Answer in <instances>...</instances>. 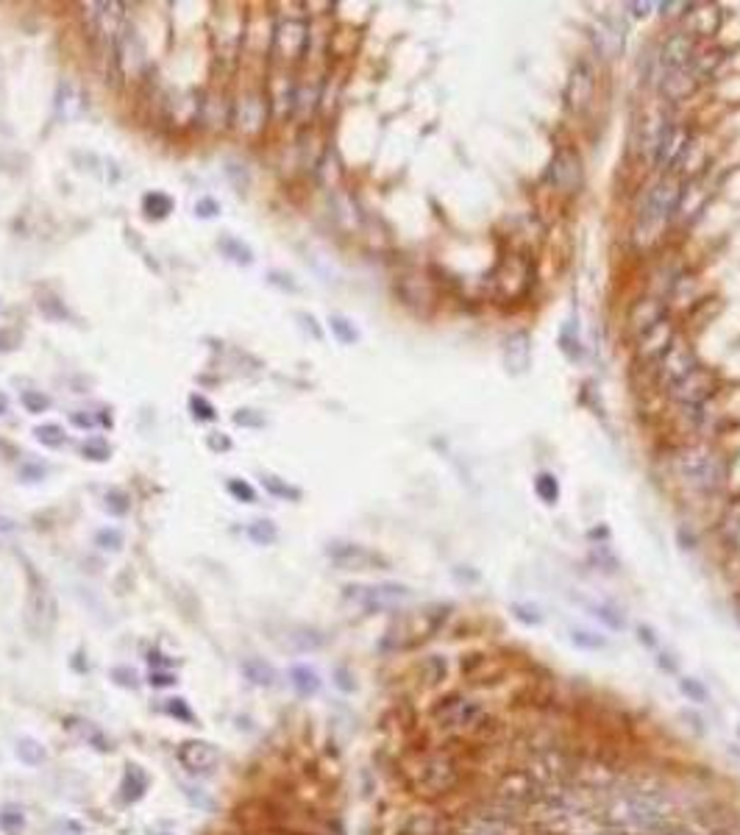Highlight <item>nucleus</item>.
Here are the masks:
<instances>
[{
  "label": "nucleus",
  "instance_id": "nucleus-1",
  "mask_svg": "<svg viewBox=\"0 0 740 835\" xmlns=\"http://www.w3.org/2000/svg\"><path fill=\"white\" fill-rule=\"evenodd\" d=\"M679 195H682V190H679V184L673 178L657 181L646 192V198H643V204L637 209V221H635V239L640 245H652L666 234L670 221L676 218Z\"/></svg>",
  "mask_w": 740,
  "mask_h": 835
},
{
  "label": "nucleus",
  "instance_id": "nucleus-2",
  "mask_svg": "<svg viewBox=\"0 0 740 835\" xmlns=\"http://www.w3.org/2000/svg\"><path fill=\"white\" fill-rule=\"evenodd\" d=\"M679 476L696 487V490H718L727 479V462L724 456L707 446H690L676 459Z\"/></svg>",
  "mask_w": 740,
  "mask_h": 835
},
{
  "label": "nucleus",
  "instance_id": "nucleus-3",
  "mask_svg": "<svg viewBox=\"0 0 740 835\" xmlns=\"http://www.w3.org/2000/svg\"><path fill=\"white\" fill-rule=\"evenodd\" d=\"M459 782V768L456 763L445 755H432L426 758L418 768H415V777H412V785L418 788V794L423 796H440V794H448L454 791Z\"/></svg>",
  "mask_w": 740,
  "mask_h": 835
},
{
  "label": "nucleus",
  "instance_id": "nucleus-4",
  "mask_svg": "<svg viewBox=\"0 0 740 835\" xmlns=\"http://www.w3.org/2000/svg\"><path fill=\"white\" fill-rule=\"evenodd\" d=\"M435 721L445 730H476L487 721V710L465 696H445L443 702L432 710Z\"/></svg>",
  "mask_w": 740,
  "mask_h": 835
},
{
  "label": "nucleus",
  "instance_id": "nucleus-5",
  "mask_svg": "<svg viewBox=\"0 0 740 835\" xmlns=\"http://www.w3.org/2000/svg\"><path fill=\"white\" fill-rule=\"evenodd\" d=\"M548 181L554 190L565 192V195H576L582 190L585 181V170H582V159L574 148H562L554 156V162L548 164Z\"/></svg>",
  "mask_w": 740,
  "mask_h": 835
},
{
  "label": "nucleus",
  "instance_id": "nucleus-6",
  "mask_svg": "<svg viewBox=\"0 0 740 835\" xmlns=\"http://www.w3.org/2000/svg\"><path fill=\"white\" fill-rule=\"evenodd\" d=\"M713 393H715V376L707 368H696L693 374L668 387V395L687 407H701Z\"/></svg>",
  "mask_w": 740,
  "mask_h": 835
},
{
  "label": "nucleus",
  "instance_id": "nucleus-7",
  "mask_svg": "<svg viewBox=\"0 0 740 835\" xmlns=\"http://www.w3.org/2000/svg\"><path fill=\"white\" fill-rule=\"evenodd\" d=\"M407 596H409V591L404 585H348L345 588V599L357 602L365 610L392 607V605L404 602Z\"/></svg>",
  "mask_w": 740,
  "mask_h": 835
},
{
  "label": "nucleus",
  "instance_id": "nucleus-8",
  "mask_svg": "<svg viewBox=\"0 0 740 835\" xmlns=\"http://www.w3.org/2000/svg\"><path fill=\"white\" fill-rule=\"evenodd\" d=\"M696 368H699V360H696L693 348L687 343L676 340L663 354V360L657 362V376H660L663 387H670V384H676L679 379H685L687 374H693Z\"/></svg>",
  "mask_w": 740,
  "mask_h": 835
},
{
  "label": "nucleus",
  "instance_id": "nucleus-9",
  "mask_svg": "<svg viewBox=\"0 0 740 835\" xmlns=\"http://www.w3.org/2000/svg\"><path fill=\"white\" fill-rule=\"evenodd\" d=\"M306 22L303 20H287L276 28L273 34V59L276 62H287L293 65L303 56V48H306Z\"/></svg>",
  "mask_w": 740,
  "mask_h": 835
},
{
  "label": "nucleus",
  "instance_id": "nucleus-10",
  "mask_svg": "<svg viewBox=\"0 0 740 835\" xmlns=\"http://www.w3.org/2000/svg\"><path fill=\"white\" fill-rule=\"evenodd\" d=\"M531 287V265L523 256H510L496 270V293L504 298H518Z\"/></svg>",
  "mask_w": 740,
  "mask_h": 835
},
{
  "label": "nucleus",
  "instance_id": "nucleus-11",
  "mask_svg": "<svg viewBox=\"0 0 740 835\" xmlns=\"http://www.w3.org/2000/svg\"><path fill=\"white\" fill-rule=\"evenodd\" d=\"M673 343H676L673 323L668 317H663L652 329H646V331L637 334V354H640L643 362H660L663 354H666Z\"/></svg>",
  "mask_w": 740,
  "mask_h": 835
},
{
  "label": "nucleus",
  "instance_id": "nucleus-12",
  "mask_svg": "<svg viewBox=\"0 0 740 835\" xmlns=\"http://www.w3.org/2000/svg\"><path fill=\"white\" fill-rule=\"evenodd\" d=\"M331 563L343 571H365V568H378V565H387L378 554H373L365 546H357V543H331L329 551Z\"/></svg>",
  "mask_w": 740,
  "mask_h": 835
},
{
  "label": "nucleus",
  "instance_id": "nucleus-13",
  "mask_svg": "<svg viewBox=\"0 0 740 835\" xmlns=\"http://www.w3.org/2000/svg\"><path fill=\"white\" fill-rule=\"evenodd\" d=\"M693 56H696V39L690 34H670L660 51V62H663V70L666 73H676V70H685L693 65Z\"/></svg>",
  "mask_w": 740,
  "mask_h": 835
},
{
  "label": "nucleus",
  "instance_id": "nucleus-14",
  "mask_svg": "<svg viewBox=\"0 0 740 835\" xmlns=\"http://www.w3.org/2000/svg\"><path fill=\"white\" fill-rule=\"evenodd\" d=\"M178 760L192 774H206L220 763V752L209 741H184L178 749Z\"/></svg>",
  "mask_w": 740,
  "mask_h": 835
},
{
  "label": "nucleus",
  "instance_id": "nucleus-15",
  "mask_svg": "<svg viewBox=\"0 0 740 835\" xmlns=\"http://www.w3.org/2000/svg\"><path fill=\"white\" fill-rule=\"evenodd\" d=\"M590 98H593V70L585 65V62H579V65L574 67L571 78H568L565 100H568V106H571L574 112H582V109L590 103Z\"/></svg>",
  "mask_w": 740,
  "mask_h": 835
},
{
  "label": "nucleus",
  "instance_id": "nucleus-16",
  "mask_svg": "<svg viewBox=\"0 0 740 835\" xmlns=\"http://www.w3.org/2000/svg\"><path fill=\"white\" fill-rule=\"evenodd\" d=\"M687 134H685V129L682 126H676V123H666V129H663V134H660V140H657V148H654V159L663 164V167H668V164H673L676 159H682V153H685V148H687Z\"/></svg>",
  "mask_w": 740,
  "mask_h": 835
},
{
  "label": "nucleus",
  "instance_id": "nucleus-17",
  "mask_svg": "<svg viewBox=\"0 0 740 835\" xmlns=\"http://www.w3.org/2000/svg\"><path fill=\"white\" fill-rule=\"evenodd\" d=\"M663 317H666V306L660 304L657 298H643V301H637V304L632 306V329H635V334L652 329Z\"/></svg>",
  "mask_w": 740,
  "mask_h": 835
},
{
  "label": "nucleus",
  "instance_id": "nucleus-18",
  "mask_svg": "<svg viewBox=\"0 0 740 835\" xmlns=\"http://www.w3.org/2000/svg\"><path fill=\"white\" fill-rule=\"evenodd\" d=\"M504 362L513 374H523L531 362V351H529V337L520 331V334H513L504 346Z\"/></svg>",
  "mask_w": 740,
  "mask_h": 835
},
{
  "label": "nucleus",
  "instance_id": "nucleus-19",
  "mask_svg": "<svg viewBox=\"0 0 740 835\" xmlns=\"http://www.w3.org/2000/svg\"><path fill=\"white\" fill-rule=\"evenodd\" d=\"M696 84H699V76L693 73V67H685V70H676V73H666L663 92L670 100H682L696 89Z\"/></svg>",
  "mask_w": 740,
  "mask_h": 835
},
{
  "label": "nucleus",
  "instance_id": "nucleus-20",
  "mask_svg": "<svg viewBox=\"0 0 740 835\" xmlns=\"http://www.w3.org/2000/svg\"><path fill=\"white\" fill-rule=\"evenodd\" d=\"M239 671H242V677L248 683L256 685V688H273L276 685V669L262 657H245Z\"/></svg>",
  "mask_w": 740,
  "mask_h": 835
},
{
  "label": "nucleus",
  "instance_id": "nucleus-21",
  "mask_svg": "<svg viewBox=\"0 0 740 835\" xmlns=\"http://www.w3.org/2000/svg\"><path fill=\"white\" fill-rule=\"evenodd\" d=\"M501 796L504 799H510V802H529V799H534L537 796V785L534 782H529V777H523V774H510L504 782H501Z\"/></svg>",
  "mask_w": 740,
  "mask_h": 835
},
{
  "label": "nucleus",
  "instance_id": "nucleus-22",
  "mask_svg": "<svg viewBox=\"0 0 740 835\" xmlns=\"http://www.w3.org/2000/svg\"><path fill=\"white\" fill-rule=\"evenodd\" d=\"M120 791H123V799L126 802H140L145 796V791H148V774L140 765H128V771L123 774Z\"/></svg>",
  "mask_w": 740,
  "mask_h": 835
},
{
  "label": "nucleus",
  "instance_id": "nucleus-23",
  "mask_svg": "<svg viewBox=\"0 0 740 835\" xmlns=\"http://www.w3.org/2000/svg\"><path fill=\"white\" fill-rule=\"evenodd\" d=\"M53 618H56V602H53V596L45 588H37L31 593V621H39L42 629H45V626L53 624Z\"/></svg>",
  "mask_w": 740,
  "mask_h": 835
},
{
  "label": "nucleus",
  "instance_id": "nucleus-24",
  "mask_svg": "<svg viewBox=\"0 0 740 835\" xmlns=\"http://www.w3.org/2000/svg\"><path fill=\"white\" fill-rule=\"evenodd\" d=\"M218 251H220L225 259L237 262V265H251V262H253V251H251V245L242 242V239L234 237V234H223L220 239H218Z\"/></svg>",
  "mask_w": 740,
  "mask_h": 835
},
{
  "label": "nucleus",
  "instance_id": "nucleus-25",
  "mask_svg": "<svg viewBox=\"0 0 740 835\" xmlns=\"http://www.w3.org/2000/svg\"><path fill=\"white\" fill-rule=\"evenodd\" d=\"M290 683L298 690V696H315L320 690V677L309 666H296L290 671Z\"/></svg>",
  "mask_w": 740,
  "mask_h": 835
},
{
  "label": "nucleus",
  "instance_id": "nucleus-26",
  "mask_svg": "<svg viewBox=\"0 0 740 835\" xmlns=\"http://www.w3.org/2000/svg\"><path fill=\"white\" fill-rule=\"evenodd\" d=\"M143 209H145V215H148L150 221H161V218H167L173 212V198L167 192L153 190V192H148L143 198Z\"/></svg>",
  "mask_w": 740,
  "mask_h": 835
},
{
  "label": "nucleus",
  "instance_id": "nucleus-27",
  "mask_svg": "<svg viewBox=\"0 0 740 835\" xmlns=\"http://www.w3.org/2000/svg\"><path fill=\"white\" fill-rule=\"evenodd\" d=\"M0 830L6 835H20L25 830V813H22L20 805L8 802V805L0 808Z\"/></svg>",
  "mask_w": 740,
  "mask_h": 835
},
{
  "label": "nucleus",
  "instance_id": "nucleus-28",
  "mask_svg": "<svg viewBox=\"0 0 740 835\" xmlns=\"http://www.w3.org/2000/svg\"><path fill=\"white\" fill-rule=\"evenodd\" d=\"M248 537H251L256 546H273V543L279 540V530H276V524H273V521H267V518H259V521L248 524Z\"/></svg>",
  "mask_w": 740,
  "mask_h": 835
},
{
  "label": "nucleus",
  "instance_id": "nucleus-29",
  "mask_svg": "<svg viewBox=\"0 0 740 835\" xmlns=\"http://www.w3.org/2000/svg\"><path fill=\"white\" fill-rule=\"evenodd\" d=\"M14 752H17V758L22 760V763H28V765H39V763H45V758H48L45 747L39 741H34V738H20Z\"/></svg>",
  "mask_w": 740,
  "mask_h": 835
},
{
  "label": "nucleus",
  "instance_id": "nucleus-30",
  "mask_svg": "<svg viewBox=\"0 0 740 835\" xmlns=\"http://www.w3.org/2000/svg\"><path fill=\"white\" fill-rule=\"evenodd\" d=\"M262 485H265V490H267L270 496H276V499H290V501H298V499H300V490H298V487L287 485L284 479H279V476H273V473H265V476H262Z\"/></svg>",
  "mask_w": 740,
  "mask_h": 835
},
{
  "label": "nucleus",
  "instance_id": "nucleus-31",
  "mask_svg": "<svg viewBox=\"0 0 740 835\" xmlns=\"http://www.w3.org/2000/svg\"><path fill=\"white\" fill-rule=\"evenodd\" d=\"M398 835H440V824L435 816H412Z\"/></svg>",
  "mask_w": 740,
  "mask_h": 835
},
{
  "label": "nucleus",
  "instance_id": "nucleus-32",
  "mask_svg": "<svg viewBox=\"0 0 740 835\" xmlns=\"http://www.w3.org/2000/svg\"><path fill=\"white\" fill-rule=\"evenodd\" d=\"M595 42L601 45V53L609 56V59H615L621 53V34L615 28H609V25H601L595 31Z\"/></svg>",
  "mask_w": 740,
  "mask_h": 835
},
{
  "label": "nucleus",
  "instance_id": "nucleus-33",
  "mask_svg": "<svg viewBox=\"0 0 740 835\" xmlns=\"http://www.w3.org/2000/svg\"><path fill=\"white\" fill-rule=\"evenodd\" d=\"M20 404L25 407V412L31 415H42L51 409V395H45L42 390H22L20 393Z\"/></svg>",
  "mask_w": 740,
  "mask_h": 835
},
{
  "label": "nucleus",
  "instance_id": "nucleus-34",
  "mask_svg": "<svg viewBox=\"0 0 740 835\" xmlns=\"http://www.w3.org/2000/svg\"><path fill=\"white\" fill-rule=\"evenodd\" d=\"M34 438H37L42 446H48V449H59V446L67 440V435H65V429H62L59 423H42V426H37V429H34Z\"/></svg>",
  "mask_w": 740,
  "mask_h": 835
},
{
  "label": "nucleus",
  "instance_id": "nucleus-35",
  "mask_svg": "<svg viewBox=\"0 0 740 835\" xmlns=\"http://www.w3.org/2000/svg\"><path fill=\"white\" fill-rule=\"evenodd\" d=\"M81 454L86 456L89 462H106L109 456H112V449H109V443L103 440V438H86L84 443H81Z\"/></svg>",
  "mask_w": 740,
  "mask_h": 835
},
{
  "label": "nucleus",
  "instance_id": "nucleus-36",
  "mask_svg": "<svg viewBox=\"0 0 740 835\" xmlns=\"http://www.w3.org/2000/svg\"><path fill=\"white\" fill-rule=\"evenodd\" d=\"M329 323H331V331L337 334V340H340V343H345V346H348V343H357V337H359V334H357V329H354V323H351V320H345L343 315H331V320H329Z\"/></svg>",
  "mask_w": 740,
  "mask_h": 835
},
{
  "label": "nucleus",
  "instance_id": "nucleus-37",
  "mask_svg": "<svg viewBox=\"0 0 740 835\" xmlns=\"http://www.w3.org/2000/svg\"><path fill=\"white\" fill-rule=\"evenodd\" d=\"M95 543L103 548V551H120L123 548V532L114 530V527H106L95 534Z\"/></svg>",
  "mask_w": 740,
  "mask_h": 835
},
{
  "label": "nucleus",
  "instance_id": "nucleus-38",
  "mask_svg": "<svg viewBox=\"0 0 740 835\" xmlns=\"http://www.w3.org/2000/svg\"><path fill=\"white\" fill-rule=\"evenodd\" d=\"M190 409H192V418L195 421H215L218 418V409L204 395H190Z\"/></svg>",
  "mask_w": 740,
  "mask_h": 835
},
{
  "label": "nucleus",
  "instance_id": "nucleus-39",
  "mask_svg": "<svg viewBox=\"0 0 740 835\" xmlns=\"http://www.w3.org/2000/svg\"><path fill=\"white\" fill-rule=\"evenodd\" d=\"M534 490H537V496H540L543 501H548V504H554V501H557V493H560L557 479H554L551 473H540L537 482H534Z\"/></svg>",
  "mask_w": 740,
  "mask_h": 835
},
{
  "label": "nucleus",
  "instance_id": "nucleus-40",
  "mask_svg": "<svg viewBox=\"0 0 740 835\" xmlns=\"http://www.w3.org/2000/svg\"><path fill=\"white\" fill-rule=\"evenodd\" d=\"M679 688H682V693H685L690 702H699V704H707V702H710V693H707V688L699 683V680L682 677V680H679Z\"/></svg>",
  "mask_w": 740,
  "mask_h": 835
},
{
  "label": "nucleus",
  "instance_id": "nucleus-41",
  "mask_svg": "<svg viewBox=\"0 0 740 835\" xmlns=\"http://www.w3.org/2000/svg\"><path fill=\"white\" fill-rule=\"evenodd\" d=\"M228 493L237 499V501H245V504H253L256 501V490L251 482L245 479H228Z\"/></svg>",
  "mask_w": 740,
  "mask_h": 835
},
{
  "label": "nucleus",
  "instance_id": "nucleus-42",
  "mask_svg": "<svg viewBox=\"0 0 740 835\" xmlns=\"http://www.w3.org/2000/svg\"><path fill=\"white\" fill-rule=\"evenodd\" d=\"M106 510H109L112 515H126V513L131 510V499H128V493H123V490H109V493H106Z\"/></svg>",
  "mask_w": 740,
  "mask_h": 835
},
{
  "label": "nucleus",
  "instance_id": "nucleus-43",
  "mask_svg": "<svg viewBox=\"0 0 740 835\" xmlns=\"http://www.w3.org/2000/svg\"><path fill=\"white\" fill-rule=\"evenodd\" d=\"M164 710H167L173 718H178V721H187V724L195 721V716H192V710H190V704H187L184 699H167Z\"/></svg>",
  "mask_w": 740,
  "mask_h": 835
},
{
  "label": "nucleus",
  "instance_id": "nucleus-44",
  "mask_svg": "<svg viewBox=\"0 0 740 835\" xmlns=\"http://www.w3.org/2000/svg\"><path fill=\"white\" fill-rule=\"evenodd\" d=\"M231 421H234L237 426H253V429L265 426V418H262L259 412H253V409H237V412L231 415Z\"/></svg>",
  "mask_w": 740,
  "mask_h": 835
},
{
  "label": "nucleus",
  "instance_id": "nucleus-45",
  "mask_svg": "<svg viewBox=\"0 0 740 835\" xmlns=\"http://www.w3.org/2000/svg\"><path fill=\"white\" fill-rule=\"evenodd\" d=\"M571 638H574L576 646H585V649H601L604 646V638H595L593 632H585V629H574Z\"/></svg>",
  "mask_w": 740,
  "mask_h": 835
},
{
  "label": "nucleus",
  "instance_id": "nucleus-46",
  "mask_svg": "<svg viewBox=\"0 0 740 835\" xmlns=\"http://www.w3.org/2000/svg\"><path fill=\"white\" fill-rule=\"evenodd\" d=\"M45 465H34V462H25V465H20V479L22 482H39V479H45Z\"/></svg>",
  "mask_w": 740,
  "mask_h": 835
},
{
  "label": "nucleus",
  "instance_id": "nucleus-47",
  "mask_svg": "<svg viewBox=\"0 0 740 835\" xmlns=\"http://www.w3.org/2000/svg\"><path fill=\"white\" fill-rule=\"evenodd\" d=\"M220 212V204L215 201V198H201L198 204H195V215L198 218H215Z\"/></svg>",
  "mask_w": 740,
  "mask_h": 835
},
{
  "label": "nucleus",
  "instance_id": "nucleus-48",
  "mask_svg": "<svg viewBox=\"0 0 740 835\" xmlns=\"http://www.w3.org/2000/svg\"><path fill=\"white\" fill-rule=\"evenodd\" d=\"M112 677L117 680V685H123V688H137V674L128 671V669H114Z\"/></svg>",
  "mask_w": 740,
  "mask_h": 835
},
{
  "label": "nucleus",
  "instance_id": "nucleus-49",
  "mask_svg": "<svg viewBox=\"0 0 740 835\" xmlns=\"http://www.w3.org/2000/svg\"><path fill=\"white\" fill-rule=\"evenodd\" d=\"M334 683H337L340 690H354V688H357V683L351 680V674H348L345 669H334Z\"/></svg>",
  "mask_w": 740,
  "mask_h": 835
},
{
  "label": "nucleus",
  "instance_id": "nucleus-50",
  "mask_svg": "<svg viewBox=\"0 0 740 835\" xmlns=\"http://www.w3.org/2000/svg\"><path fill=\"white\" fill-rule=\"evenodd\" d=\"M515 615H518L520 621H526V624H540L543 621V615H531L534 612V607H529V605H515Z\"/></svg>",
  "mask_w": 740,
  "mask_h": 835
},
{
  "label": "nucleus",
  "instance_id": "nucleus-51",
  "mask_svg": "<svg viewBox=\"0 0 740 835\" xmlns=\"http://www.w3.org/2000/svg\"><path fill=\"white\" fill-rule=\"evenodd\" d=\"M148 683L153 685V688H167V685H176V677L167 674V671H153Z\"/></svg>",
  "mask_w": 740,
  "mask_h": 835
},
{
  "label": "nucleus",
  "instance_id": "nucleus-52",
  "mask_svg": "<svg viewBox=\"0 0 740 835\" xmlns=\"http://www.w3.org/2000/svg\"><path fill=\"white\" fill-rule=\"evenodd\" d=\"M209 449H215V452H228V449H231V440H228L223 432H215V435H209Z\"/></svg>",
  "mask_w": 740,
  "mask_h": 835
},
{
  "label": "nucleus",
  "instance_id": "nucleus-53",
  "mask_svg": "<svg viewBox=\"0 0 740 835\" xmlns=\"http://www.w3.org/2000/svg\"><path fill=\"white\" fill-rule=\"evenodd\" d=\"M14 532H20V524L11 515H3L0 513V534H14Z\"/></svg>",
  "mask_w": 740,
  "mask_h": 835
},
{
  "label": "nucleus",
  "instance_id": "nucleus-54",
  "mask_svg": "<svg viewBox=\"0 0 740 835\" xmlns=\"http://www.w3.org/2000/svg\"><path fill=\"white\" fill-rule=\"evenodd\" d=\"M70 421H73L78 429H89V426L95 423V421H92L89 415H81V412H73V415H70Z\"/></svg>",
  "mask_w": 740,
  "mask_h": 835
},
{
  "label": "nucleus",
  "instance_id": "nucleus-55",
  "mask_svg": "<svg viewBox=\"0 0 740 835\" xmlns=\"http://www.w3.org/2000/svg\"><path fill=\"white\" fill-rule=\"evenodd\" d=\"M626 8H629V11H632V14H635V17H643V14H649V8H652V3H629V6H626Z\"/></svg>",
  "mask_w": 740,
  "mask_h": 835
},
{
  "label": "nucleus",
  "instance_id": "nucleus-56",
  "mask_svg": "<svg viewBox=\"0 0 740 835\" xmlns=\"http://www.w3.org/2000/svg\"><path fill=\"white\" fill-rule=\"evenodd\" d=\"M640 638H643V643H649V646H657V640H654V632H649L646 626H640Z\"/></svg>",
  "mask_w": 740,
  "mask_h": 835
},
{
  "label": "nucleus",
  "instance_id": "nucleus-57",
  "mask_svg": "<svg viewBox=\"0 0 740 835\" xmlns=\"http://www.w3.org/2000/svg\"><path fill=\"white\" fill-rule=\"evenodd\" d=\"M8 412V395L0 390V415H6Z\"/></svg>",
  "mask_w": 740,
  "mask_h": 835
},
{
  "label": "nucleus",
  "instance_id": "nucleus-58",
  "mask_svg": "<svg viewBox=\"0 0 740 835\" xmlns=\"http://www.w3.org/2000/svg\"><path fill=\"white\" fill-rule=\"evenodd\" d=\"M159 835H167V833H159Z\"/></svg>",
  "mask_w": 740,
  "mask_h": 835
},
{
  "label": "nucleus",
  "instance_id": "nucleus-59",
  "mask_svg": "<svg viewBox=\"0 0 740 835\" xmlns=\"http://www.w3.org/2000/svg\"><path fill=\"white\" fill-rule=\"evenodd\" d=\"M738 735H740V727H738Z\"/></svg>",
  "mask_w": 740,
  "mask_h": 835
}]
</instances>
